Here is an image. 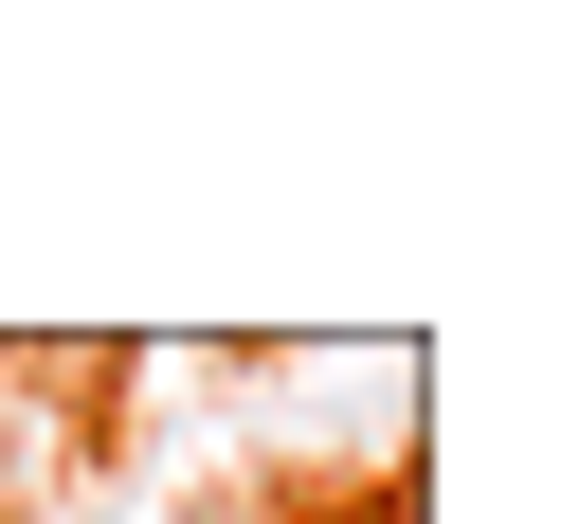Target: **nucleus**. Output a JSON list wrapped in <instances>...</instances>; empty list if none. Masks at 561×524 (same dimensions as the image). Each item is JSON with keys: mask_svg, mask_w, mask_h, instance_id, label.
<instances>
[{"mask_svg": "<svg viewBox=\"0 0 561 524\" xmlns=\"http://www.w3.org/2000/svg\"><path fill=\"white\" fill-rule=\"evenodd\" d=\"M327 524H435V506H416V470H380L363 506H327Z\"/></svg>", "mask_w": 561, "mask_h": 524, "instance_id": "1", "label": "nucleus"}]
</instances>
